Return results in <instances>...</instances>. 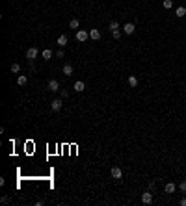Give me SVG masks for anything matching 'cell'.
<instances>
[{
	"label": "cell",
	"mask_w": 186,
	"mask_h": 206,
	"mask_svg": "<svg viewBox=\"0 0 186 206\" xmlns=\"http://www.w3.org/2000/svg\"><path fill=\"white\" fill-rule=\"evenodd\" d=\"M88 37H89V32H86V30H77V41L84 43V41H88Z\"/></svg>",
	"instance_id": "1"
},
{
	"label": "cell",
	"mask_w": 186,
	"mask_h": 206,
	"mask_svg": "<svg viewBox=\"0 0 186 206\" xmlns=\"http://www.w3.org/2000/svg\"><path fill=\"white\" fill-rule=\"evenodd\" d=\"M37 56H39V50L36 49V46H30V49L26 50V58L28 59H36Z\"/></svg>",
	"instance_id": "2"
},
{
	"label": "cell",
	"mask_w": 186,
	"mask_h": 206,
	"mask_svg": "<svg viewBox=\"0 0 186 206\" xmlns=\"http://www.w3.org/2000/svg\"><path fill=\"white\" fill-rule=\"evenodd\" d=\"M123 32H125V33H127V36H132V33L136 32V26H134L132 22H127L125 26H123Z\"/></svg>",
	"instance_id": "3"
},
{
	"label": "cell",
	"mask_w": 186,
	"mask_h": 206,
	"mask_svg": "<svg viewBox=\"0 0 186 206\" xmlns=\"http://www.w3.org/2000/svg\"><path fill=\"white\" fill-rule=\"evenodd\" d=\"M142 202L143 204H151V202H153V193H149V191L142 193Z\"/></svg>",
	"instance_id": "4"
},
{
	"label": "cell",
	"mask_w": 186,
	"mask_h": 206,
	"mask_svg": "<svg viewBox=\"0 0 186 206\" xmlns=\"http://www.w3.org/2000/svg\"><path fill=\"white\" fill-rule=\"evenodd\" d=\"M112 176L115 178V180H121V178H123V171H121L117 165H115V167H112Z\"/></svg>",
	"instance_id": "5"
},
{
	"label": "cell",
	"mask_w": 186,
	"mask_h": 206,
	"mask_svg": "<svg viewBox=\"0 0 186 206\" xmlns=\"http://www.w3.org/2000/svg\"><path fill=\"white\" fill-rule=\"evenodd\" d=\"M73 89H74V91H77V93H82V91H84V89H86V84H84V82H82V80H78V82H74Z\"/></svg>",
	"instance_id": "6"
},
{
	"label": "cell",
	"mask_w": 186,
	"mask_h": 206,
	"mask_svg": "<svg viewBox=\"0 0 186 206\" xmlns=\"http://www.w3.org/2000/svg\"><path fill=\"white\" fill-rule=\"evenodd\" d=\"M49 91H52V93L60 91V84H58L56 80H49Z\"/></svg>",
	"instance_id": "7"
},
{
	"label": "cell",
	"mask_w": 186,
	"mask_h": 206,
	"mask_svg": "<svg viewBox=\"0 0 186 206\" xmlns=\"http://www.w3.org/2000/svg\"><path fill=\"white\" fill-rule=\"evenodd\" d=\"M61 104H63V102H61V99H56V100H52L50 108L54 110V112H60V110H61Z\"/></svg>",
	"instance_id": "8"
},
{
	"label": "cell",
	"mask_w": 186,
	"mask_h": 206,
	"mask_svg": "<svg viewBox=\"0 0 186 206\" xmlns=\"http://www.w3.org/2000/svg\"><path fill=\"white\" fill-rule=\"evenodd\" d=\"M89 37H91L93 41H99L101 39V32L97 28H93V30H89Z\"/></svg>",
	"instance_id": "9"
},
{
	"label": "cell",
	"mask_w": 186,
	"mask_h": 206,
	"mask_svg": "<svg viewBox=\"0 0 186 206\" xmlns=\"http://www.w3.org/2000/svg\"><path fill=\"white\" fill-rule=\"evenodd\" d=\"M175 15H177L179 19H182V17L186 15V8H184V6H179V8L175 9Z\"/></svg>",
	"instance_id": "10"
},
{
	"label": "cell",
	"mask_w": 186,
	"mask_h": 206,
	"mask_svg": "<svg viewBox=\"0 0 186 206\" xmlns=\"http://www.w3.org/2000/svg\"><path fill=\"white\" fill-rule=\"evenodd\" d=\"M164 191H166V193H175V184L173 182H168L166 186H164Z\"/></svg>",
	"instance_id": "11"
},
{
	"label": "cell",
	"mask_w": 186,
	"mask_h": 206,
	"mask_svg": "<svg viewBox=\"0 0 186 206\" xmlns=\"http://www.w3.org/2000/svg\"><path fill=\"white\" fill-rule=\"evenodd\" d=\"M78 26H80V22H78V19H71V20H69V28H71V30H77V28H78Z\"/></svg>",
	"instance_id": "12"
},
{
	"label": "cell",
	"mask_w": 186,
	"mask_h": 206,
	"mask_svg": "<svg viewBox=\"0 0 186 206\" xmlns=\"http://www.w3.org/2000/svg\"><path fill=\"white\" fill-rule=\"evenodd\" d=\"M127 82H128V86H130V87H136V86H138V78L134 76V74H130Z\"/></svg>",
	"instance_id": "13"
},
{
	"label": "cell",
	"mask_w": 186,
	"mask_h": 206,
	"mask_svg": "<svg viewBox=\"0 0 186 206\" xmlns=\"http://www.w3.org/2000/svg\"><path fill=\"white\" fill-rule=\"evenodd\" d=\"M63 74H65V76H71V74H73V65H63Z\"/></svg>",
	"instance_id": "14"
},
{
	"label": "cell",
	"mask_w": 186,
	"mask_h": 206,
	"mask_svg": "<svg viewBox=\"0 0 186 206\" xmlns=\"http://www.w3.org/2000/svg\"><path fill=\"white\" fill-rule=\"evenodd\" d=\"M67 41H69L67 36H60V37H58V46H65V45H67Z\"/></svg>",
	"instance_id": "15"
},
{
	"label": "cell",
	"mask_w": 186,
	"mask_h": 206,
	"mask_svg": "<svg viewBox=\"0 0 186 206\" xmlns=\"http://www.w3.org/2000/svg\"><path fill=\"white\" fill-rule=\"evenodd\" d=\"M41 56H43V59H50V58H52V50H49V49H45L43 52H41Z\"/></svg>",
	"instance_id": "16"
},
{
	"label": "cell",
	"mask_w": 186,
	"mask_h": 206,
	"mask_svg": "<svg viewBox=\"0 0 186 206\" xmlns=\"http://www.w3.org/2000/svg\"><path fill=\"white\" fill-rule=\"evenodd\" d=\"M26 82H28V78H26L24 74H20V76L17 78V84H19V86H26Z\"/></svg>",
	"instance_id": "17"
},
{
	"label": "cell",
	"mask_w": 186,
	"mask_h": 206,
	"mask_svg": "<svg viewBox=\"0 0 186 206\" xmlns=\"http://www.w3.org/2000/svg\"><path fill=\"white\" fill-rule=\"evenodd\" d=\"M110 30H119V22H117V20H112V22H110Z\"/></svg>",
	"instance_id": "18"
},
{
	"label": "cell",
	"mask_w": 186,
	"mask_h": 206,
	"mask_svg": "<svg viewBox=\"0 0 186 206\" xmlns=\"http://www.w3.org/2000/svg\"><path fill=\"white\" fill-rule=\"evenodd\" d=\"M164 8H166V9H169V8H173V0H164Z\"/></svg>",
	"instance_id": "19"
},
{
	"label": "cell",
	"mask_w": 186,
	"mask_h": 206,
	"mask_svg": "<svg viewBox=\"0 0 186 206\" xmlns=\"http://www.w3.org/2000/svg\"><path fill=\"white\" fill-rule=\"evenodd\" d=\"M20 71V65L19 63H11V73H19Z\"/></svg>",
	"instance_id": "20"
},
{
	"label": "cell",
	"mask_w": 186,
	"mask_h": 206,
	"mask_svg": "<svg viewBox=\"0 0 186 206\" xmlns=\"http://www.w3.org/2000/svg\"><path fill=\"white\" fill-rule=\"evenodd\" d=\"M179 189H181L182 193H186V180H182L181 184H179Z\"/></svg>",
	"instance_id": "21"
},
{
	"label": "cell",
	"mask_w": 186,
	"mask_h": 206,
	"mask_svg": "<svg viewBox=\"0 0 186 206\" xmlns=\"http://www.w3.org/2000/svg\"><path fill=\"white\" fill-rule=\"evenodd\" d=\"M112 37H114V39H119V37H121V32H119V30H114V32H112Z\"/></svg>",
	"instance_id": "22"
},
{
	"label": "cell",
	"mask_w": 186,
	"mask_h": 206,
	"mask_svg": "<svg viewBox=\"0 0 186 206\" xmlns=\"http://www.w3.org/2000/svg\"><path fill=\"white\" fill-rule=\"evenodd\" d=\"M56 58H63V50H58L56 52Z\"/></svg>",
	"instance_id": "23"
},
{
	"label": "cell",
	"mask_w": 186,
	"mask_h": 206,
	"mask_svg": "<svg viewBox=\"0 0 186 206\" xmlns=\"http://www.w3.org/2000/svg\"><path fill=\"white\" fill-rule=\"evenodd\" d=\"M9 202V197H2V204H8Z\"/></svg>",
	"instance_id": "24"
},
{
	"label": "cell",
	"mask_w": 186,
	"mask_h": 206,
	"mask_svg": "<svg viewBox=\"0 0 186 206\" xmlns=\"http://www.w3.org/2000/svg\"><path fill=\"white\" fill-rule=\"evenodd\" d=\"M179 204H181V206H186V197H182V199H181V202H179Z\"/></svg>",
	"instance_id": "25"
}]
</instances>
